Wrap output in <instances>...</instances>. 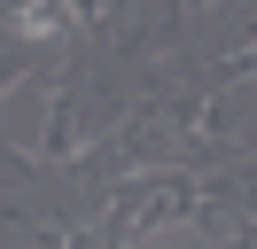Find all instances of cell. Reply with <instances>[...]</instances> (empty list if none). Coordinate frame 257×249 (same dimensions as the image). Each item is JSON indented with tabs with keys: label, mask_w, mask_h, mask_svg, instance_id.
Segmentation results:
<instances>
[{
	"label": "cell",
	"mask_w": 257,
	"mask_h": 249,
	"mask_svg": "<svg viewBox=\"0 0 257 249\" xmlns=\"http://www.w3.org/2000/svg\"><path fill=\"white\" fill-rule=\"evenodd\" d=\"M55 24H63L55 8H32V16H16V31H32V39H39V31H55Z\"/></svg>",
	"instance_id": "1"
}]
</instances>
